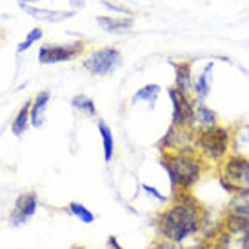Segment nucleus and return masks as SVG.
Listing matches in <instances>:
<instances>
[{"label":"nucleus","mask_w":249,"mask_h":249,"mask_svg":"<svg viewBox=\"0 0 249 249\" xmlns=\"http://www.w3.org/2000/svg\"><path fill=\"white\" fill-rule=\"evenodd\" d=\"M204 208L191 189H173L171 202L160 209L153 222L159 238L180 246L198 236Z\"/></svg>","instance_id":"obj_1"},{"label":"nucleus","mask_w":249,"mask_h":249,"mask_svg":"<svg viewBox=\"0 0 249 249\" xmlns=\"http://www.w3.org/2000/svg\"><path fill=\"white\" fill-rule=\"evenodd\" d=\"M160 166L166 169L173 189H191L200 182L208 164L198 153H162Z\"/></svg>","instance_id":"obj_2"},{"label":"nucleus","mask_w":249,"mask_h":249,"mask_svg":"<svg viewBox=\"0 0 249 249\" xmlns=\"http://www.w3.org/2000/svg\"><path fill=\"white\" fill-rule=\"evenodd\" d=\"M231 142L233 131L228 125L216 124L196 133V153L206 160V164L220 166L222 160L231 153Z\"/></svg>","instance_id":"obj_3"},{"label":"nucleus","mask_w":249,"mask_h":249,"mask_svg":"<svg viewBox=\"0 0 249 249\" xmlns=\"http://www.w3.org/2000/svg\"><path fill=\"white\" fill-rule=\"evenodd\" d=\"M218 167V184L226 193L233 195L249 187V157L244 153H229Z\"/></svg>","instance_id":"obj_4"},{"label":"nucleus","mask_w":249,"mask_h":249,"mask_svg":"<svg viewBox=\"0 0 249 249\" xmlns=\"http://www.w3.org/2000/svg\"><path fill=\"white\" fill-rule=\"evenodd\" d=\"M159 149L162 153H196V131L171 124L159 142Z\"/></svg>","instance_id":"obj_5"},{"label":"nucleus","mask_w":249,"mask_h":249,"mask_svg":"<svg viewBox=\"0 0 249 249\" xmlns=\"http://www.w3.org/2000/svg\"><path fill=\"white\" fill-rule=\"evenodd\" d=\"M120 62H122L120 51H118L117 48L107 46V48L95 49V51L84 60L82 66L89 71L91 75L104 76V75H111V73L120 66Z\"/></svg>","instance_id":"obj_6"},{"label":"nucleus","mask_w":249,"mask_h":249,"mask_svg":"<svg viewBox=\"0 0 249 249\" xmlns=\"http://www.w3.org/2000/svg\"><path fill=\"white\" fill-rule=\"evenodd\" d=\"M167 97L171 100L173 106V120L171 124L178 125V127H193V117H195V98L187 93L178 91L175 86L167 89Z\"/></svg>","instance_id":"obj_7"},{"label":"nucleus","mask_w":249,"mask_h":249,"mask_svg":"<svg viewBox=\"0 0 249 249\" xmlns=\"http://www.w3.org/2000/svg\"><path fill=\"white\" fill-rule=\"evenodd\" d=\"M84 44L82 42H75V44H49V46H42L38 51V60L40 64H58L68 62L73 56H78L82 53Z\"/></svg>","instance_id":"obj_8"},{"label":"nucleus","mask_w":249,"mask_h":249,"mask_svg":"<svg viewBox=\"0 0 249 249\" xmlns=\"http://www.w3.org/2000/svg\"><path fill=\"white\" fill-rule=\"evenodd\" d=\"M226 229L224 226V211H216L213 208H204L202 211V218H200V229H198V236L208 240V242H213L216 236L220 235L222 231Z\"/></svg>","instance_id":"obj_9"},{"label":"nucleus","mask_w":249,"mask_h":249,"mask_svg":"<svg viewBox=\"0 0 249 249\" xmlns=\"http://www.w3.org/2000/svg\"><path fill=\"white\" fill-rule=\"evenodd\" d=\"M36 208H38V202H36V195L35 193H22L17 202H15V209L9 220L13 226H22L35 214Z\"/></svg>","instance_id":"obj_10"},{"label":"nucleus","mask_w":249,"mask_h":249,"mask_svg":"<svg viewBox=\"0 0 249 249\" xmlns=\"http://www.w3.org/2000/svg\"><path fill=\"white\" fill-rule=\"evenodd\" d=\"M171 66L175 68V88L182 93L191 95L193 93V62L189 60H180V62H171Z\"/></svg>","instance_id":"obj_11"},{"label":"nucleus","mask_w":249,"mask_h":249,"mask_svg":"<svg viewBox=\"0 0 249 249\" xmlns=\"http://www.w3.org/2000/svg\"><path fill=\"white\" fill-rule=\"evenodd\" d=\"M218 124V115H216V111L211 109L208 104H204V102H196L195 106V117H193V127L196 133L204 131V129H209V127H213V125Z\"/></svg>","instance_id":"obj_12"},{"label":"nucleus","mask_w":249,"mask_h":249,"mask_svg":"<svg viewBox=\"0 0 249 249\" xmlns=\"http://www.w3.org/2000/svg\"><path fill=\"white\" fill-rule=\"evenodd\" d=\"M226 214L240 216V218H249V187L240 189L229 196V202L226 208L222 209Z\"/></svg>","instance_id":"obj_13"},{"label":"nucleus","mask_w":249,"mask_h":249,"mask_svg":"<svg viewBox=\"0 0 249 249\" xmlns=\"http://www.w3.org/2000/svg\"><path fill=\"white\" fill-rule=\"evenodd\" d=\"M213 84V62H208V66L202 70V73L195 78L193 84V98L195 102H206V98L211 93Z\"/></svg>","instance_id":"obj_14"},{"label":"nucleus","mask_w":249,"mask_h":249,"mask_svg":"<svg viewBox=\"0 0 249 249\" xmlns=\"http://www.w3.org/2000/svg\"><path fill=\"white\" fill-rule=\"evenodd\" d=\"M51 98V93L48 89L36 93L33 102H31V111H29V124L33 127H42L46 122V111H48V102Z\"/></svg>","instance_id":"obj_15"},{"label":"nucleus","mask_w":249,"mask_h":249,"mask_svg":"<svg viewBox=\"0 0 249 249\" xmlns=\"http://www.w3.org/2000/svg\"><path fill=\"white\" fill-rule=\"evenodd\" d=\"M97 22L107 33H125L133 28L131 17H97Z\"/></svg>","instance_id":"obj_16"},{"label":"nucleus","mask_w":249,"mask_h":249,"mask_svg":"<svg viewBox=\"0 0 249 249\" xmlns=\"http://www.w3.org/2000/svg\"><path fill=\"white\" fill-rule=\"evenodd\" d=\"M22 9H24L28 15H31V17H35V18L44 20V22H60V20H66V18H70V17L75 15V11H53V9H40V7H33V6H28V4H22Z\"/></svg>","instance_id":"obj_17"},{"label":"nucleus","mask_w":249,"mask_h":249,"mask_svg":"<svg viewBox=\"0 0 249 249\" xmlns=\"http://www.w3.org/2000/svg\"><path fill=\"white\" fill-rule=\"evenodd\" d=\"M160 95V86L159 84H147V86H144V88H140L135 95L131 97V104L135 106L137 102H147V104L155 106V102H157V98H159Z\"/></svg>","instance_id":"obj_18"},{"label":"nucleus","mask_w":249,"mask_h":249,"mask_svg":"<svg viewBox=\"0 0 249 249\" xmlns=\"http://www.w3.org/2000/svg\"><path fill=\"white\" fill-rule=\"evenodd\" d=\"M98 133H100V139H102V145H104V160L111 162L113 159V153H115V139H113V133H111L109 125L106 124L104 120H98Z\"/></svg>","instance_id":"obj_19"},{"label":"nucleus","mask_w":249,"mask_h":249,"mask_svg":"<svg viewBox=\"0 0 249 249\" xmlns=\"http://www.w3.org/2000/svg\"><path fill=\"white\" fill-rule=\"evenodd\" d=\"M29 111H31V100L22 106L20 111L17 113V117H15V120H13L11 131H13L17 137H18V135H22V133L28 129V125H29Z\"/></svg>","instance_id":"obj_20"},{"label":"nucleus","mask_w":249,"mask_h":249,"mask_svg":"<svg viewBox=\"0 0 249 249\" xmlns=\"http://www.w3.org/2000/svg\"><path fill=\"white\" fill-rule=\"evenodd\" d=\"M68 211H70L75 218L84 222V224H93V222H95V214L91 213L84 204H80V202H71L70 206H68Z\"/></svg>","instance_id":"obj_21"},{"label":"nucleus","mask_w":249,"mask_h":249,"mask_svg":"<svg viewBox=\"0 0 249 249\" xmlns=\"http://www.w3.org/2000/svg\"><path fill=\"white\" fill-rule=\"evenodd\" d=\"M71 104H73V107H75V109L82 111V113L89 115V117H95V115H97V107H95L93 98L86 97V95H76V97H73Z\"/></svg>","instance_id":"obj_22"},{"label":"nucleus","mask_w":249,"mask_h":249,"mask_svg":"<svg viewBox=\"0 0 249 249\" xmlns=\"http://www.w3.org/2000/svg\"><path fill=\"white\" fill-rule=\"evenodd\" d=\"M40 38H42V29H40V28L31 29V31L28 33V36H26V40L18 44V48H17V51H18V53H22V51H26V49H29L31 46H33V44H35L36 40H40Z\"/></svg>","instance_id":"obj_23"},{"label":"nucleus","mask_w":249,"mask_h":249,"mask_svg":"<svg viewBox=\"0 0 249 249\" xmlns=\"http://www.w3.org/2000/svg\"><path fill=\"white\" fill-rule=\"evenodd\" d=\"M178 249H211V242L204 240L200 236H195V238H191V244H180Z\"/></svg>","instance_id":"obj_24"},{"label":"nucleus","mask_w":249,"mask_h":249,"mask_svg":"<svg viewBox=\"0 0 249 249\" xmlns=\"http://www.w3.org/2000/svg\"><path fill=\"white\" fill-rule=\"evenodd\" d=\"M142 189H144V193L145 195H151L153 198H157V200L160 202V204H164V202H167V198L164 196V195L160 193L157 187H153V186H147V184H142Z\"/></svg>","instance_id":"obj_25"},{"label":"nucleus","mask_w":249,"mask_h":249,"mask_svg":"<svg viewBox=\"0 0 249 249\" xmlns=\"http://www.w3.org/2000/svg\"><path fill=\"white\" fill-rule=\"evenodd\" d=\"M149 249H178V246L169 240H164V238H157L155 242L149 246Z\"/></svg>","instance_id":"obj_26"},{"label":"nucleus","mask_w":249,"mask_h":249,"mask_svg":"<svg viewBox=\"0 0 249 249\" xmlns=\"http://www.w3.org/2000/svg\"><path fill=\"white\" fill-rule=\"evenodd\" d=\"M102 6H106L107 9H111V11H118V13L131 15V11H129L127 7H124V6H117V4H111V2H107V0H102Z\"/></svg>","instance_id":"obj_27"},{"label":"nucleus","mask_w":249,"mask_h":249,"mask_svg":"<svg viewBox=\"0 0 249 249\" xmlns=\"http://www.w3.org/2000/svg\"><path fill=\"white\" fill-rule=\"evenodd\" d=\"M107 248L109 249H124V246H122V244L118 242V238L117 236H109V238H107Z\"/></svg>","instance_id":"obj_28"},{"label":"nucleus","mask_w":249,"mask_h":249,"mask_svg":"<svg viewBox=\"0 0 249 249\" xmlns=\"http://www.w3.org/2000/svg\"><path fill=\"white\" fill-rule=\"evenodd\" d=\"M70 2H71V6H73V7H82L84 6V2H82V0H70Z\"/></svg>","instance_id":"obj_29"},{"label":"nucleus","mask_w":249,"mask_h":249,"mask_svg":"<svg viewBox=\"0 0 249 249\" xmlns=\"http://www.w3.org/2000/svg\"><path fill=\"white\" fill-rule=\"evenodd\" d=\"M71 249H86V248H84V246H73Z\"/></svg>","instance_id":"obj_30"},{"label":"nucleus","mask_w":249,"mask_h":249,"mask_svg":"<svg viewBox=\"0 0 249 249\" xmlns=\"http://www.w3.org/2000/svg\"><path fill=\"white\" fill-rule=\"evenodd\" d=\"M22 4H24V2H38V0H20Z\"/></svg>","instance_id":"obj_31"}]
</instances>
